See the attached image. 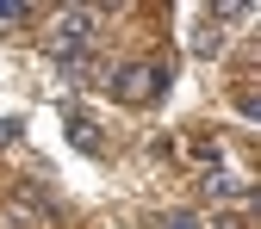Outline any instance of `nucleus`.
Wrapping results in <instances>:
<instances>
[{"mask_svg": "<svg viewBox=\"0 0 261 229\" xmlns=\"http://www.w3.org/2000/svg\"><path fill=\"white\" fill-rule=\"evenodd\" d=\"M93 44H100V13H93V7H69V13L50 19V56L56 62H75Z\"/></svg>", "mask_w": 261, "mask_h": 229, "instance_id": "f257e3e1", "label": "nucleus"}, {"mask_svg": "<svg viewBox=\"0 0 261 229\" xmlns=\"http://www.w3.org/2000/svg\"><path fill=\"white\" fill-rule=\"evenodd\" d=\"M162 87H168L162 62H124V69H112V100H124V106H149Z\"/></svg>", "mask_w": 261, "mask_h": 229, "instance_id": "f03ea898", "label": "nucleus"}, {"mask_svg": "<svg viewBox=\"0 0 261 229\" xmlns=\"http://www.w3.org/2000/svg\"><path fill=\"white\" fill-rule=\"evenodd\" d=\"M69 137H75V149H81V155H100V130H93V118H81V112H75V118H69Z\"/></svg>", "mask_w": 261, "mask_h": 229, "instance_id": "7ed1b4c3", "label": "nucleus"}, {"mask_svg": "<svg viewBox=\"0 0 261 229\" xmlns=\"http://www.w3.org/2000/svg\"><path fill=\"white\" fill-rule=\"evenodd\" d=\"M237 192H243V186H237L230 174H205V199H237Z\"/></svg>", "mask_w": 261, "mask_h": 229, "instance_id": "20e7f679", "label": "nucleus"}, {"mask_svg": "<svg viewBox=\"0 0 261 229\" xmlns=\"http://www.w3.org/2000/svg\"><path fill=\"white\" fill-rule=\"evenodd\" d=\"M25 19H31L25 0H0V31H13V25H25Z\"/></svg>", "mask_w": 261, "mask_h": 229, "instance_id": "39448f33", "label": "nucleus"}, {"mask_svg": "<svg viewBox=\"0 0 261 229\" xmlns=\"http://www.w3.org/2000/svg\"><path fill=\"white\" fill-rule=\"evenodd\" d=\"M155 229H199V217H193V211H174V217H162Z\"/></svg>", "mask_w": 261, "mask_h": 229, "instance_id": "423d86ee", "label": "nucleus"}, {"mask_svg": "<svg viewBox=\"0 0 261 229\" xmlns=\"http://www.w3.org/2000/svg\"><path fill=\"white\" fill-rule=\"evenodd\" d=\"M19 130H25V124H19V118H0V149H7V143H13V137H19Z\"/></svg>", "mask_w": 261, "mask_h": 229, "instance_id": "0eeeda50", "label": "nucleus"}]
</instances>
